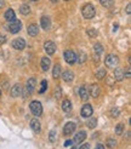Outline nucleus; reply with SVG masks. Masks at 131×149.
I'll return each instance as SVG.
<instances>
[{"instance_id":"f257e3e1","label":"nucleus","mask_w":131,"mask_h":149,"mask_svg":"<svg viewBox=\"0 0 131 149\" xmlns=\"http://www.w3.org/2000/svg\"><path fill=\"white\" fill-rule=\"evenodd\" d=\"M82 13H83L84 18L90 19V18H93V17H95V13H96V10H95L93 5H91V4H86V5H84V6H83V9H82Z\"/></svg>"},{"instance_id":"f03ea898","label":"nucleus","mask_w":131,"mask_h":149,"mask_svg":"<svg viewBox=\"0 0 131 149\" xmlns=\"http://www.w3.org/2000/svg\"><path fill=\"white\" fill-rule=\"evenodd\" d=\"M29 108H31L32 114L35 116H40L43 113V106L39 101H33L31 104H29Z\"/></svg>"},{"instance_id":"7ed1b4c3","label":"nucleus","mask_w":131,"mask_h":149,"mask_svg":"<svg viewBox=\"0 0 131 149\" xmlns=\"http://www.w3.org/2000/svg\"><path fill=\"white\" fill-rule=\"evenodd\" d=\"M119 63V58L118 56H115L113 54L106 56V59H105V64L108 67V68H115L116 65Z\"/></svg>"},{"instance_id":"20e7f679","label":"nucleus","mask_w":131,"mask_h":149,"mask_svg":"<svg viewBox=\"0 0 131 149\" xmlns=\"http://www.w3.org/2000/svg\"><path fill=\"white\" fill-rule=\"evenodd\" d=\"M64 61L69 63V64H74L77 62V55L74 51L72 50H67L64 52Z\"/></svg>"},{"instance_id":"39448f33","label":"nucleus","mask_w":131,"mask_h":149,"mask_svg":"<svg viewBox=\"0 0 131 149\" xmlns=\"http://www.w3.org/2000/svg\"><path fill=\"white\" fill-rule=\"evenodd\" d=\"M21 28H22V23L20 21H17V19H15V21H12V22H10V23H9V31L12 34L18 33L21 31Z\"/></svg>"},{"instance_id":"423d86ee","label":"nucleus","mask_w":131,"mask_h":149,"mask_svg":"<svg viewBox=\"0 0 131 149\" xmlns=\"http://www.w3.org/2000/svg\"><path fill=\"white\" fill-rule=\"evenodd\" d=\"M12 47H13L15 50H18V51L23 50V49L26 47V41H24V39H22V38L15 39V40L12 41Z\"/></svg>"},{"instance_id":"0eeeda50","label":"nucleus","mask_w":131,"mask_h":149,"mask_svg":"<svg viewBox=\"0 0 131 149\" xmlns=\"http://www.w3.org/2000/svg\"><path fill=\"white\" fill-rule=\"evenodd\" d=\"M92 113H93V109H92L91 104H85V106H83L82 111H80V114H82L83 118H89L92 115Z\"/></svg>"},{"instance_id":"6e6552de","label":"nucleus","mask_w":131,"mask_h":149,"mask_svg":"<svg viewBox=\"0 0 131 149\" xmlns=\"http://www.w3.org/2000/svg\"><path fill=\"white\" fill-rule=\"evenodd\" d=\"M44 50H45V52L47 55H54L55 51H56V45L54 41H46L45 44H44Z\"/></svg>"},{"instance_id":"1a4fd4ad","label":"nucleus","mask_w":131,"mask_h":149,"mask_svg":"<svg viewBox=\"0 0 131 149\" xmlns=\"http://www.w3.org/2000/svg\"><path fill=\"white\" fill-rule=\"evenodd\" d=\"M75 131V124L74 123H67L64 125V127H63V133L66 136H69V135H72L73 132Z\"/></svg>"},{"instance_id":"9d476101","label":"nucleus","mask_w":131,"mask_h":149,"mask_svg":"<svg viewBox=\"0 0 131 149\" xmlns=\"http://www.w3.org/2000/svg\"><path fill=\"white\" fill-rule=\"evenodd\" d=\"M85 138H86V132H85V131H79V132H77V135L74 136L73 143L79 144V143H82Z\"/></svg>"},{"instance_id":"9b49d317","label":"nucleus","mask_w":131,"mask_h":149,"mask_svg":"<svg viewBox=\"0 0 131 149\" xmlns=\"http://www.w3.org/2000/svg\"><path fill=\"white\" fill-rule=\"evenodd\" d=\"M28 34L31 36H36L39 34V26L35 24V23H32L28 26Z\"/></svg>"},{"instance_id":"f8f14e48","label":"nucleus","mask_w":131,"mask_h":149,"mask_svg":"<svg viewBox=\"0 0 131 149\" xmlns=\"http://www.w3.org/2000/svg\"><path fill=\"white\" fill-rule=\"evenodd\" d=\"M4 17L7 22H12V21L16 19V13H15V11L12 9H7L4 13Z\"/></svg>"},{"instance_id":"ddd939ff","label":"nucleus","mask_w":131,"mask_h":149,"mask_svg":"<svg viewBox=\"0 0 131 149\" xmlns=\"http://www.w3.org/2000/svg\"><path fill=\"white\" fill-rule=\"evenodd\" d=\"M35 85H36V80H35L34 78L28 79L27 84H26V90H27L29 93H32V92L34 91V88H35Z\"/></svg>"},{"instance_id":"4468645a","label":"nucleus","mask_w":131,"mask_h":149,"mask_svg":"<svg viewBox=\"0 0 131 149\" xmlns=\"http://www.w3.org/2000/svg\"><path fill=\"white\" fill-rule=\"evenodd\" d=\"M89 93L92 96L93 98H97L98 96H100V86L96 85V84H92L89 88Z\"/></svg>"},{"instance_id":"2eb2a0df","label":"nucleus","mask_w":131,"mask_h":149,"mask_svg":"<svg viewBox=\"0 0 131 149\" xmlns=\"http://www.w3.org/2000/svg\"><path fill=\"white\" fill-rule=\"evenodd\" d=\"M79 95H80V98H82L83 101H86V100H89V88H87L86 86H82L79 88Z\"/></svg>"},{"instance_id":"dca6fc26","label":"nucleus","mask_w":131,"mask_h":149,"mask_svg":"<svg viewBox=\"0 0 131 149\" xmlns=\"http://www.w3.org/2000/svg\"><path fill=\"white\" fill-rule=\"evenodd\" d=\"M31 127H32V130L34 132L38 133L41 130V124H40V121L38 120V119H32L31 120Z\"/></svg>"},{"instance_id":"f3484780","label":"nucleus","mask_w":131,"mask_h":149,"mask_svg":"<svg viewBox=\"0 0 131 149\" xmlns=\"http://www.w3.org/2000/svg\"><path fill=\"white\" fill-rule=\"evenodd\" d=\"M40 22H41L43 29H45V31H49V29L51 28V21H50V18H49L47 16H43L41 19H40Z\"/></svg>"},{"instance_id":"a211bd4d","label":"nucleus","mask_w":131,"mask_h":149,"mask_svg":"<svg viewBox=\"0 0 131 149\" xmlns=\"http://www.w3.org/2000/svg\"><path fill=\"white\" fill-rule=\"evenodd\" d=\"M62 79L66 81V83H72L73 79H74V74H73V72H70V70H66L62 74Z\"/></svg>"},{"instance_id":"6ab92c4d","label":"nucleus","mask_w":131,"mask_h":149,"mask_svg":"<svg viewBox=\"0 0 131 149\" xmlns=\"http://www.w3.org/2000/svg\"><path fill=\"white\" fill-rule=\"evenodd\" d=\"M21 92H22V87L20 84H16L13 85L12 88H11V96L12 97H18V96H21Z\"/></svg>"},{"instance_id":"aec40b11","label":"nucleus","mask_w":131,"mask_h":149,"mask_svg":"<svg viewBox=\"0 0 131 149\" xmlns=\"http://www.w3.org/2000/svg\"><path fill=\"white\" fill-rule=\"evenodd\" d=\"M50 65H51V59L49 57H43L41 58V69L44 72H46L50 68Z\"/></svg>"},{"instance_id":"412c9836","label":"nucleus","mask_w":131,"mask_h":149,"mask_svg":"<svg viewBox=\"0 0 131 149\" xmlns=\"http://www.w3.org/2000/svg\"><path fill=\"white\" fill-rule=\"evenodd\" d=\"M114 80L116 81H121L124 79V70L123 68H115L114 69Z\"/></svg>"},{"instance_id":"4be33fe9","label":"nucleus","mask_w":131,"mask_h":149,"mask_svg":"<svg viewBox=\"0 0 131 149\" xmlns=\"http://www.w3.org/2000/svg\"><path fill=\"white\" fill-rule=\"evenodd\" d=\"M62 110L64 111V113H69V111L72 110V103L69 100H64L63 103H62Z\"/></svg>"},{"instance_id":"5701e85b","label":"nucleus","mask_w":131,"mask_h":149,"mask_svg":"<svg viewBox=\"0 0 131 149\" xmlns=\"http://www.w3.org/2000/svg\"><path fill=\"white\" fill-rule=\"evenodd\" d=\"M60 75H61V65L55 64L54 69H52V77H54V79H58Z\"/></svg>"},{"instance_id":"b1692460","label":"nucleus","mask_w":131,"mask_h":149,"mask_svg":"<svg viewBox=\"0 0 131 149\" xmlns=\"http://www.w3.org/2000/svg\"><path fill=\"white\" fill-rule=\"evenodd\" d=\"M20 12L23 15V16H27V15H29V12H31V7H29L27 4L22 5V6L20 7Z\"/></svg>"},{"instance_id":"393cba45","label":"nucleus","mask_w":131,"mask_h":149,"mask_svg":"<svg viewBox=\"0 0 131 149\" xmlns=\"http://www.w3.org/2000/svg\"><path fill=\"white\" fill-rule=\"evenodd\" d=\"M87 126H89V129L93 130V129L97 126V119H96V118H91L90 120L87 121Z\"/></svg>"},{"instance_id":"a878e982","label":"nucleus","mask_w":131,"mask_h":149,"mask_svg":"<svg viewBox=\"0 0 131 149\" xmlns=\"http://www.w3.org/2000/svg\"><path fill=\"white\" fill-rule=\"evenodd\" d=\"M100 3L106 9H109V7L113 6V0H100Z\"/></svg>"},{"instance_id":"bb28decb","label":"nucleus","mask_w":131,"mask_h":149,"mask_svg":"<svg viewBox=\"0 0 131 149\" xmlns=\"http://www.w3.org/2000/svg\"><path fill=\"white\" fill-rule=\"evenodd\" d=\"M86 58H87V56H86V54H85V52H80V54H79V57L77 56V61L79 62V63H84L85 61H86Z\"/></svg>"},{"instance_id":"cd10ccee","label":"nucleus","mask_w":131,"mask_h":149,"mask_svg":"<svg viewBox=\"0 0 131 149\" xmlns=\"http://www.w3.org/2000/svg\"><path fill=\"white\" fill-rule=\"evenodd\" d=\"M106 74H107V70L106 69H98L96 72V78L97 79H103L106 77Z\"/></svg>"},{"instance_id":"c85d7f7f","label":"nucleus","mask_w":131,"mask_h":149,"mask_svg":"<svg viewBox=\"0 0 131 149\" xmlns=\"http://www.w3.org/2000/svg\"><path fill=\"white\" fill-rule=\"evenodd\" d=\"M47 88V81L46 80H43L41 81V85H40V90H39V93H44L46 91Z\"/></svg>"},{"instance_id":"c756f323","label":"nucleus","mask_w":131,"mask_h":149,"mask_svg":"<svg viewBox=\"0 0 131 149\" xmlns=\"http://www.w3.org/2000/svg\"><path fill=\"white\" fill-rule=\"evenodd\" d=\"M119 114H120L119 108L114 107V108H112V109H111V115H112V118H118V116H119Z\"/></svg>"},{"instance_id":"7c9ffc66","label":"nucleus","mask_w":131,"mask_h":149,"mask_svg":"<svg viewBox=\"0 0 131 149\" xmlns=\"http://www.w3.org/2000/svg\"><path fill=\"white\" fill-rule=\"evenodd\" d=\"M107 147L108 148H115L116 147V141L113 138H108L107 139Z\"/></svg>"},{"instance_id":"2f4dec72","label":"nucleus","mask_w":131,"mask_h":149,"mask_svg":"<svg viewBox=\"0 0 131 149\" xmlns=\"http://www.w3.org/2000/svg\"><path fill=\"white\" fill-rule=\"evenodd\" d=\"M93 50H95V52H96L97 55H101L102 52H103V46H102L101 44H96V45L93 46Z\"/></svg>"},{"instance_id":"473e14b6","label":"nucleus","mask_w":131,"mask_h":149,"mask_svg":"<svg viewBox=\"0 0 131 149\" xmlns=\"http://www.w3.org/2000/svg\"><path fill=\"white\" fill-rule=\"evenodd\" d=\"M54 96H55V98L56 100H60L61 98V96H62V90H61V87H57L55 92H54Z\"/></svg>"},{"instance_id":"72a5a7b5","label":"nucleus","mask_w":131,"mask_h":149,"mask_svg":"<svg viewBox=\"0 0 131 149\" xmlns=\"http://www.w3.org/2000/svg\"><path fill=\"white\" fill-rule=\"evenodd\" d=\"M123 130H124V125L123 124H118L115 126V133H116V135H121Z\"/></svg>"},{"instance_id":"f704fd0d","label":"nucleus","mask_w":131,"mask_h":149,"mask_svg":"<svg viewBox=\"0 0 131 149\" xmlns=\"http://www.w3.org/2000/svg\"><path fill=\"white\" fill-rule=\"evenodd\" d=\"M49 141L51 143H54L55 141H56V132L52 130V131H50V133H49Z\"/></svg>"},{"instance_id":"c9c22d12","label":"nucleus","mask_w":131,"mask_h":149,"mask_svg":"<svg viewBox=\"0 0 131 149\" xmlns=\"http://www.w3.org/2000/svg\"><path fill=\"white\" fill-rule=\"evenodd\" d=\"M87 35L91 36V38H96L98 35V33H97L96 29H89V31H87Z\"/></svg>"},{"instance_id":"e433bc0d","label":"nucleus","mask_w":131,"mask_h":149,"mask_svg":"<svg viewBox=\"0 0 131 149\" xmlns=\"http://www.w3.org/2000/svg\"><path fill=\"white\" fill-rule=\"evenodd\" d=\"M6 42V36L5 35H0V45H4Z\"/></svg>"},{"instance_id":"4c0bfd02","label":"nucleus","mask_w":131,"mask_h":149,"mask_svg":"<svg viewBox=\"0 0 131 149\" xmlns=\"http://www.w3.org/2000/svg\"><path fill=\"white\" fill-rule=\"evenodd\" d=\"M124 78L130 79V68H128L125 72H124Z\"/></svg>"},{"instance_id":"58836bf2","label":"nucleus","mask_w":131,"mask_h":149,"mask_svg":"<svg viewBox=\"0 0 131 149\" xmlns=\"http://www.w3.org/2000/svg\"><path fill=\"white\" fill-rule=\"evenodd\" d=\"M89 148H90V144H89V143H85V144H83V146H80L79 149H89Z\"/></svg>"},{"instance_id":"ea45409f","label":"nucleus","mask_w":131,"mask_h":149,"mask_svg":"<svg viewBox=\"0 0 131 149\" xmlns=\"http://www.w3.org/2000/svg\"><path fill=\"white\" fill-rule=\"evenodd\" d=\"M73 144V141H66V142H64V147H69V146H72Z\"/></svg>"},{"instance_id":"a19ab883","label":"nucleus","mask_w":131,"mask_h":149,"mask_svg":"<svg viewBox=\"0 0 131 149\" xmlns=\"http://www.w3.org/2000/svg\"><path fill=\"white\" fill-rule=\"evenodd\" d=\"M107 81H108L109 85H113V81H115V80H114L113 78H109V77H108V78H107Z\"/></svg>"},{"instance_id":"79ce46f5","label":"nucleus","mask_w":131,"mask_h":149,"mask_svg":"<svg viewBox=\"0 0 131 149\" xmlns=\"http://www.w3.org/2000/svg\"><path fill=\"white\" fill-rule=\"evenodd\" d=\"M126 13H128V15L131 13V5H130V4H128V6H126Z\"/></svg>"},{"instance_id":"37998d69","label":"nucleus","mask_w":131,"mask_h":149,"mask_svg":"<svg viewBox=\"0 0 131 149\" xmlns=\"http://www.w3.org/2000/svg\"><path fill=\"white\" fill-rule=\"evenodd\" d=\"M95 149H105V147H103V144H97Z\"/></svg>"},{"instance_id":"c03bdc74","label":"nucleus","mask_w":131,"mask_h":149,"mask_svg":"<svg viewBox=\"0 0 131 149\" xmlns=\"http://www.w3.org/2000/svg\"><path fill=\"white\" fill-rule=\"evenodd\" d=\"M4 5H5V1H4V0H0V9H3Z\"/></svg>"},{"instance_id":"a18cd8bd","label":"nucleus","mask_w":131,"mask_h":149,"mask_svg":"<svg viewBox=\"0 0 131 149\" xmlns=\"http://www.w3.org/2000/svg\"><path fill=\"white\" fill-rule=\"evenodd\" d=\"M116 29H118V24H114V32H116Z\"/></svg>"},{"instance_id":"49530a36","label":"nucleus","mask_w":131,"mask_h":149,"mask_svg":"<svg viewBox=\"0 0 131 149\" xmlns=\"http://www.w3.org/2000/svg\"><path fill=\"white\" fill-rule=\"evenodd\" d=\"M51 1H52V3H57V1H58V0H51Z\"/></svg>"},{"instance_id":"de8ad7c7","label":"nucleus","mask_w":131,"mask_h":149,"mask_svg":"<svg viewBox=\"0 0 131 149\" xmlns=\"http://www.w3.org/2000/svg\"><path fill=\"white\" fill-rule=\"evenodd\" d=\"M72 149H77V147H73V148H72Z\"/></svg>"},{"instance_id":"09e8293b","label":"nucleus","mask_w":131,"mask_h":149,"mask_svg":"<svg viewBox=\"0 0 131 149\" xmlns=\"http://www.w3.org/2000/svg\"><path fill=\"white\" fill-rule=\"evenodd\" d=\"M0 97H1V91H0Z\"/></svg>"},{"instance_id":"8fccbe9b","label":"nucleus","mask_w":131,"mask_h":149,"mask_svg":"<svg viewBox=\"0 0 131 149\" xmlns=\"http://www.w3.org/2000/svg\"><path fill=\"white\" fill-rule=\"evenodd\" d=\"M32 1H38V0H32Z\"/></svg>"},{"instance_id":"3c124183","label":"nucleus","mask_w":131,"mask_h":149,"mask_svg":"<svg viewBox=\"0 0 131 149\" xmlns=\"http://www.w3.org/2000/svg\"><path fill=\"white\" fill-rule=\"evenodd\" d=\"M66 1H68V0H66Z\"/></svg>"}]
</instances>
